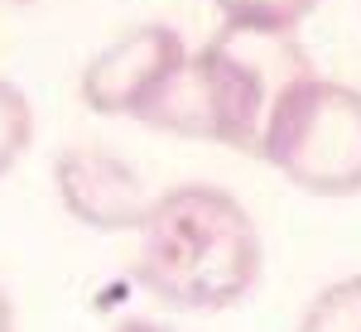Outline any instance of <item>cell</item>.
<instances>
[{"mask_svg": "<svg viewBox=\"0 0 361 332\" xmlns=\"http://www.w3.org/2000/svg\"><path fill=\"white\" fill-rule=\"evenodd\" d=\"M308 68L313 63L294 44V34L222 25L202 49H188L183 68L173 73L145 125L178 140H207L222 149L255 154L275 97Z\"/></svg>", "mask_w": 361, "mask_h": 332, "instance_id": "2", "label": "cell"}, {"mask_svg": "<svg viewBox=\"0 0 361 332\" xmlns=\"http://www.w3.org/2000/svg\"><path fill=\"white\" fill-rule=\"evenodd\" d=\"M29 140H34V111L20 87L0 78V178L25 159Z\"/></svg>", "mask_w": 361, "mask_h": 332, "instance_id": "8", "label": "cell"}, {"mask_svg": "<svg viewBox=\"0 0 361 332\" xmlns=\"http://www.w3.org/2000/svg\"><path fill=\"white\" fill-rule=\"evenodd\" d=\"M0 332H15V308H10V294L0 289Z\"/></svg>", "mask_w": 361, "mask_h": 332, "instance_id": "10", "label": "cell"}, {"mask_svg": "<svg viewBox=\"0 0 361 332\" xmlns=\"http://www.w3.org/2000/svg\"><path fill=\"white\" fill-rule=\"evenodd\" d=\"M294 332H361V275H347L313 294Z\"/></svg>", "mask_w": 361, "mask_h": 332, "instance_id": "7", "label": "cell"}, {"mask_svg": "<svg viewBox=\"0 0 361 332\" xmlns=\"http://www.w3.org/2000/svg\"><path fill=\"white\" fill-rule=\"evenodd\" d=\"M54 188L63 207L92 231H135L154 197L140 168L102 145H68L54 159Z\"/></svg>", "mask_w": 361, "mask_h": 332, "instance_id": "5", "label": "cell"}, {"mask_svg": "<svg viewBox=\"0 0 361 332\" xmlns=\"http://www.w3.org/2000/svg\"><path fill=\"white\" fill-rule=\"evenodd\" d=\"M188 44L169 25H140L106 44L102 54L82 68V102L97 116H121V121H149L169 92L173 73L183 68Z\"/></svg>", "mask_w": 361, "mask_h": 332, "instance_id": "4", "label": "cell"}, {"mask_svg": "<svg viewBox=\"0 0 361 332\" xmlns=\"http://www.w3.org/2000/svg\"><path fill=\"white\" fill-rule=\"evenodd\" d=\"M265 246L255 217L217 183H173L135 226L140 289L178 313H222L255 294Z\"/></svg>", "mask_w": 361, "mask_h": 332, "instance_id": "1", "label": "cell"}, {"mask_svg": "<svg viewBox=\"0 0 361 332\" xmlns=\"http://www.w3.org/2000/svg\"><path fill=\"white\" fill-rule=\"evenodd\" d=\"M255 154L313 197L361 193V92L299 73L275 97Z\"/></svg>", "mask_w": 361, "mask_h": 332, "instance_id": "3", "label": "cell"}, {"mask_svg": "<svg viewBox=\"0 0 361 332\" xmlns=\"http://www.w3.org/2000/svg\"><path fill=\"white\" fill-rule=\"evenodd\" d=\"M212 5L222 10L226 25L260 29V34H294L318 10V0H212Z\"/></svg>", "mask_w": 361, "mask_h": 332, "instance_id": "6", "label": "cell"}, {"mask_svg": "<svg viewBox=\"0 0 361 332\" xmlns=\"http://www.w3.org/2000/svg\"><path fill=\"white\" fill-rule=\"evenodd\" d=\"M111 332H173L169 323H154V318H126V323H116Z\"/></svg>", "mask_w": 361, "mask_h": 332, "instance_id": "9", "label": "cell"}]
</instances>
